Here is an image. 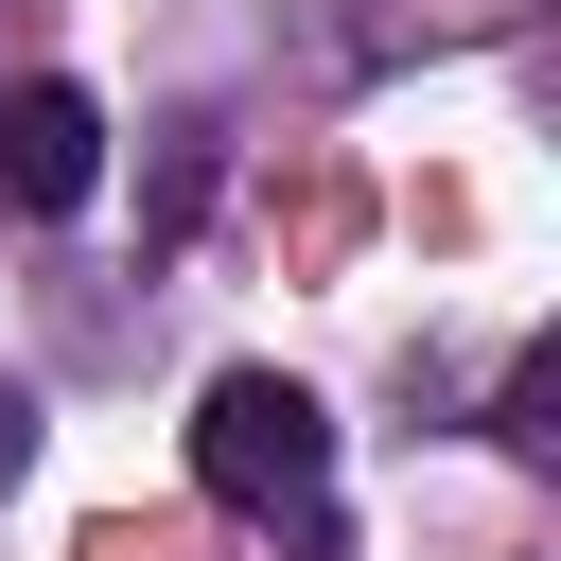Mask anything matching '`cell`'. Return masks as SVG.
Wrapping results in <instances>:
<instances>
[{
  "label": "cell",
  "mask_w": 561,
  "mask_h": 561,
  "mask_svg": "<svg viewBox=\"0 0 561 561\" xmlns=\"http://www.w3.org/2000/svg\"><path fill=\"white\" fill-rule=\"evenodd\" d=\"M193 473H210V508H245V526L316 508V491H333V421H316V386H298V368H210V403H193Z\"/></svg>",
  "instance_id": "cell-1"
},
{
  "label": "cell",
  "mask_w": 561,
  "mask_h": 561,
  "mask_svg": "<svg viewBox=\"0 0 561 561\" xmlns=\"http://www.w3.org/2000/svg\"><path fill=\"white\" fill-rule=\"evenodd\" d=\"M105 193V105L88 88H18L0 105V210H88Z\"/></svg>",
  "instance_id": "cell-2"
},
{
  "label": "cell",
  "mask_w": 561,
  "mask_h": 561,
  "mask_svg": "<svg viewBox=\"0 0 561 561\" xmlns=\"http://www.w3.org/2000/svg\"><path fill=\"white\" fill-rule=\"evenodd\" d=\"M508 438H526V456L561 438V351H526V368H508Z\"/></svg>",
  "instance_id": "cell-3"
},
{
  "label": "cell",
  "mask_w": 561,
  "mask_h": 561,
  "mask_svg": "<svg viewBox=\"0 0 561 561\" xmlns=\"http://www.w3.org/2000/svg\"><path fill=\"white\" fill-rule=\"evenodd\" d=\"M18 456H35V403H0V491H18Z\"/></svg>",
  "instance_id": "cell-4"
}]
</instances>
